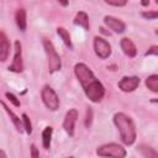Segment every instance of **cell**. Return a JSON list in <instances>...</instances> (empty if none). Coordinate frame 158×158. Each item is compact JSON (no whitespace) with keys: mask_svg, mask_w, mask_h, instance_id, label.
<instances>
[{"mask_svg":"<svg viewBox=\"0 0 158 158\" xmlns=\"http://www.w3.org/2000/svg\"><path fill=\"white\" fill-rule=\"evenodd\" d=\"M114 123L120 132L121 141L126 146L133 144L136 141L137 133H136V126L132 118L123 112H117L114 115Z\"/></svg>","mask_w":158,"mask_h":158,"instance_id":"6da1fadb","label":"cell"},{"mask_svg":"<svg viewBox=\"0 0 158 158\" xmlns=\"http://www.w3.org/2000/svg\"><path fill=\"white\" fill-rule=\"evenodd\" d=\"M84 93L86 95V98L91 101V102H100L105 95V88L101 84V81H99L95 77L90 80H88L86 83L81 84Z\"/></svg>","mask_w":158,"mask_h":158,"instance_id":"7a4b0ae2","label":"cell"},{"mask_svg":"<svg viewBox=\"0 0 158 158\" xmlns=\"http://www.w3.org/2000/svg\"><path fill=\"white\" fill-rule=\"evenodd\" d=\"M43 48H44V52L47 54V62H48V70L51 73H54V72H58L62 68V62H60V57L59 54L57 53L53 43L47 40V38H43Z\"/></svg>","mask_w":158,"mask_h":158,"instance_id":"3957f363","label":"cell"},{"mask_svg":"<svg viewBox=\"0 0 158 158\" xmlns=\"http://www.w3.org/2000/svg\"><path fill=\"white\" fill-rule=\"evenodd\" d=\"M96 154L99 157H107V158H125L126 149L117 143H106L98 147Z\"/></svg>","mask_w":158,"mask_h":158,"instance_id":"277c9868","label":"cell"},{"mask_svg":"<svg viewBox=\"0 0 158 158\" xmlns=\"http://www.w3.org/2000/svg\"><path fill=\"white\" fill-rule=\"evenodd\" d=\"M41 99H42L44 106L51 111H56L59 107V98H58L57 93L49 85H44L42 88Z\"/></svg>","mask_w":158,"mask_h":158,"instance_id":"5b68a950","label":"cell"},{"mask_svg":"<svg viewBox=\"0 0 158 158\" xmlns=\"http://www.w3.org/2000/svg\"><path fill=\"white\" fill-rule=\"evenodd\" d=\"M94 51L99 58L106 59L111 56V44L102 37L95 36L94 37Z\"/></svg>","mask_w":158,"mask_h":158,"instance_id":"8992f818","label":"cell"},{"mask_svg":"<svg viewBox=\"0 0 158 158\" xmlns=\"http://www.w3.org/2000/svg\"><path fill=\"white\" fill-rule=\"evenodd\" d=\"M15 53H14V60L9 65V70L14 73H22L23 72V60H22V47L20 41H15Z\"/></svg>","mask_w":158,"mask_h":158,"instance_id":"52a82bcc","label":"cell"},{"mask_svg":"<svg viewBox=\"0 0 158 158\" xmlns=\"http://www.w3.org/2000/svg\"><path fill=\"white\" fill-rule=\"evenodd\" d=\"M77 120H78V111L75 109H70L65 116H64V120H63V128L64 131L69 135V136H73L74 135V128H75V123H77Z\"/></svg>","mask_w":158,"mask_h":158,"instance_id":"ba28073f","label":"cell"},{"mask_svg":"<svg viewBox=\"0 0 158 158\" xmlns=\"http://www.w3.org/2000/svg\"><path fill=\"white\" fill-rule=\"evenodd\" d=\"M139 78L136 75L132 77H123L120 81H118V88L123 91V93H132L137 89V86L139 85Z\"/></svg>","mask_w":158,"mask_h":158,"instance_id":"9c48e42d","label":"cell"},{"mask_svg":"<svg viewBox=\"0 0 158 158\" xmlns=\"http://www.w3.org/2000/svg\"><path fill=\"white\" fill-rule=\"evenodd\" d=\"M104 22L105 25L112 30L115 33H123L125 30H126V25L123 21H121L120 19L117 17H114V16H110V15H106L104 17Z\"/></svg>","mask_w":158,"mask_h":158,"instance_id":"30bf717a","label":"cell"},{"mask_svg":"<svg viewBox=\"0 0 158 158\" xmlns=\"http://www.w3.org/2000/svg\"><path fill=\"white\" fill-rule=\"evenodd\" d=\"M120 46H121L122 52H123L127 57H131V58L136 57V54H137V47H136V44L132 42V40H130L128 37H123V38L121 40V42H120Z\"/></svg>","mask_w":158,"mask_h":158,"instance_id":"8fae6325","label":"cell"},{"mask_svg":"<svg viewBox=\"0 0 158 158\" xmlns=\"http://www.w3.org/2000/svg\"><path fill=\"white\" fill-rule=\"evenodd\" d=\"M10 53V42L4 31L0 32V60L5 62Z\"/></svg>","mask_w":158,"mask_h":158,"instance_id":"7c38bea8","label":"cell"},{"mask_svg":"<svg viewBox=\"0 0 158 158\" xmlns=\"http://www.w3.org/2000/svg\"><path fill=\"white\" fill-rule=\"evenodd\" d=\"M1 106H2V109L6 111V114L10 116V120L12 121V123H14V126H15V128L21 133V132H23L25 131V128H23V122H22V118H20L17 115H15L14 114V111H11L7 106H6V104H5V101H1Z\"/></svg>","mask_w":158,"mask_h":158,"instance_id":"4fadbf2b","label":"cell"},{"mask_svg":"<svg viewBox=\"0 0 158 158\" xmlns=\"http://www.w3.org/2000/svg\"><path fill=\"white\" fill-rule=\"evenodd\" d=\"M15 21H16V25L19 27L20 31L25 32L26 31V27H27V17H26V10L20 7L16 10V14H15Z\"/></svg>","mask_w":158,"mask_h":158,"instance_id":"5bb4252c","label":"cell"},{"mask_svg":"<svg viewBox=\"0 0 158 158\" xmlns=\"http://www.w3.org/2000/svg\"><path fill=\"white\" fill-rule=\"evenodd\" d=\"M73 22H74V25L83 27L85 31L89 30V16H88V14L84 12V11H79V12H77V15H75Z\"/></svg>","mask_w":158,"mask_h":158,"instance_id":"9a60e30c","label":"cell"},{"mask_svg":"<svg viewBox=\"0 0 158 158\" xmlns=\"http://www.w3.org/2000/svg\"><path fill=\"white\" fill-rule=\"evenodd\" d=\"M57 33H58V36L60 37V40L63 41V43H64L69 49H73V43H72V38H70L69 32H68L64 27H58V28H57Z\"/></svg>","mask_w":158,"mask_h":158,"instance_id":"2e32d148","label":"cell"},{"mask_svg":"<svg viewBox=\"0 0 158 158\" xmlns=\"http://www.w3.org/2000/svg\"><path fill=\"white\" fill-rule=\"evenodd\" d=\"M52 135H53V128L51 126H47L43 132H42V146L43 148L48 149L51 147V142H52Z\"/></svg>","mask_w":158,"mask_h":158,"instance_id":"e0dca14e","label":"cell"},{"mask_svg":"<svg viewBox=\"0 0 158 158\" xmlns=\"http://www.w3.org/2000/svg\"><path fill=\"white\" fill-rule=\"evenodd\" d=\"M144 84L152 93H158V74H152L147 77Z\"/></svg>","mask_w":158,"mask_h":158,"instance_id":"ac0fdd59","label":"cell"},{"mask_svg":"<svg viewBox=\"0 0 158 158\" xmlns=\"http://www.w3.org/2000/svg\"><path fill=\"white\" fill-rule=\"evenodd\" d=\"M141 154L143 156V158H158V153L151 147V146H147V144H141L138 147Z\"/></svg>","mask_w":158,"mask_h":158,"instance_id":"d6986e66","label":"cell"},{"mask_svg":"<svg viewBox=\"0 0 158 158\" xmlns=\"http://www.w3.org/2000/svg\"><path fill=\"white\" fill-rule=\"evenodd\" d=\"M22 122H23V128H25L26 133L31 135L32 133V123L30 121V117L26 114H22Z\"/></svg>","mask_w":158,"mask_h":158,"instance_id":"ffe728a7","label":"cell"},{"mask_svg":"<svg viewBox=\"0 0 158 158\" xmlns=\"http://www.w3.org/2000/svg\"><path fill=\"white\" fill-rule=\"evenodd\" d=\"M141 15L146 20H156V19H158V11H154V10H152V11H142Z\"/></svg>","mask_w":158,"mask_h":158,"instance_id":"44dd1931","label":"cell"},{"mask_svg":"<svg viewBox=\"0 0 158 158\" xmlns=\"http://www.w3.org/2000/svg\"><path fill=\"white\" fill-rule=\"evenodd\" d=\"M5 96L7 98V100L14 105V106H16V107H20V105H21V102H20V100L14 95V94H11V93H5Z\"/></svg>","mask_w":158,"mask_h":158,"instance_id":"7402d4cb","label":"cell"},{"mask_svg":"<svg viewBox=\"0 0 158 158\" xmlns=\"http://www.w3.org/2000/svg\"><path fill=\"white\" fill-rule=\"evenodd\" d=\"M105 4L110 5V6H116V7H121V6H125L127 4L126 0H120V1H111V0H105Z\"/></svg>","mask_w":158,"mask_h":158,"instance_id":"603a6c76","label":"cell"},{"mask_svg":"<svg viewBox=\"0 0 158 158\" xmlns=\"http://www.w3.org/2000/svg\"><path fill=\"white\" fill-rule=\"evenodd\" d=\"M91 121H93V110L90 107H88V110H86V118H85V126L90 127L91 126Z\"/></svg>","mask_w":158,"mask_h":158,"instance_id":"cb8c5ba5","label":"cell"},{"mask_svg":"<svg viewBox=\"0 0 158 158\" xmlns=\"http://www.w3.org/2000/svg\"><path fill=\"white\" fill-rule=\"evenodd\" d=\"M144 56H156V57H158V46H152V47L144 53Z\"/></svg>","mask_w":158,"mask_h":158,"instance_id":"d4e9b609","label":"cell"},{"mask_svg":"<svg viewBox=\"0 0 158 158\" xmlns=\"http://www.w3.org/2000/svg\"><path fill=\"white\" fill-rule=\"evenodd\" d=\"M31 158H40V152L36 144H31Z\"/></svg>","mask_w":158,"mask_h":158,"instance_id":"484cf974","label":"cell"},{"mask_svg":"<svg viewBox=\"0 0 158 158\" xmlns=\"http://www.w3.org/2000/svg\"><path fill=\"white\" fill-rule=\"evenodd\" d=\"M0 158H7V157H6V153H5V151H4V149H1V151H0Z\"/></svg>","mask_w":158,"mask_h":158,"instance_id":"4316f807","label":"cell"},{"mask_svg":"<svg viewBox=\"0 0 158 158\" xmlns=\"http://www.w3.org/2000/svg\"><path fill=\"white\" fill-rule=\"evenodd\" d=\"M142 5L143 6H147V5H149V1H142Z\"/></svg>","mask_w":158,"mask_h":158,"instance_id":"83f0119b","label":"cell"},{"mask_svg":"<svg viewBox=\"0 0 158 158\" xmlns=\"http://www.w3.org/2000/svg\"><path fill=\"white\" fill-rule=\"evenodd\" d=\"M152 102H158V100H152Z\"/></svg>","mask_w":158,"mask_h":158,"instance_id":"f1b7e54d","label":"cell"},{"mask_svg":"<svg viewBox=\"0 0 158 158\" xmlns=\"http://www.w3.org/2000/svg\"><path fill=\"white\" fill-rule=\"evenodd\" d=\"M154 32H156V35H157V36H158V30H156V31H154Z\"/></svg>","mask_w":158,"mask_h":158,"instance_id":"f546056e","label":"cell"},{"mask_svg":"<svg viewBox=\"0 0 158 158\" xmlns=\"http://www.w3.org/2000/svg\"><path fill=\"white\" fill-rule=\"evenodd\" d=\"M156 4H157V5H158V0H157V1H156Z\"/></svg>","mask_w":158,"mask_h":158,"instance_id":"4dcf8cb0","label":"cell"},{"mask_svg":"<svg viewBox=\"0 0 158 158\" xmlns=\"http://www.w3.org/2000/svg\"><path fill=\"white\" fill-rule=\"evenodd\" d=\"M68 158H73V157H68Z\"/></svg>","mask_w":158,"mask_h":158,"instance_id":"1f68e13d","label":"cell"}]
</instances>
